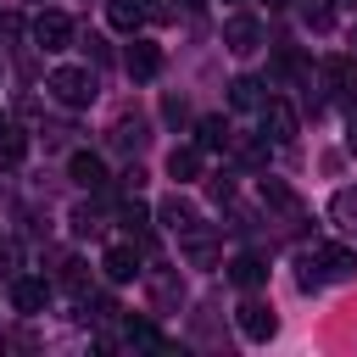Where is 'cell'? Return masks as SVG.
I'll list each match as a JSON object with an SVG mask.
<instances>
[{
    "label": "cell",
    "instance_id": "9a60e30c",
    "mask_svg": "<svg viewBox=\"0 0 357 357\" xmlns=\"http://www.w3.org/2000/svg\"><path fill=\"white\" fill-rule=\"evenodd\" d=\"M162 223H167L173 234H184V229H195V223H201V212H195V201L167 195V201H162Z\"/></svg>",
    "mask_w": 357,
    "mask_h": 357
},
{
    "label": "cell",
    "instance_id": "74e56055",
    "mask_svg": "<svg viewBox=\"0 0 357 357\" xmlns=\"http://www.w3.org/2000/svg\"><path fill=\"white\" fill-rule=\"evenodd\" d=\"M351 45H357V33H351Z\"/></svg>",
    "mask_w": 357,
    "mask_h": 357
},
{
    "label": "cell",
    "instance_id": "83f0119b",
    "mask_svg": "<svg viewBox=\"0 0 357 357\" xmlns=\"http://www.w3.org/2000/svg\"><path fill=\"white\" fill-rule=\"evenodd\" d=\"M145 218H151V212H145V201L134 195V201L123 206V223H128V229H145Z\"/></svg>",
    "mask_w": 357,
    "mask_h": 357
},
{
    "label": "cell",
    "instance_id": "7c38bea8",
    "mask_svg": "<svg viewBox=\"0 0 357 357\" xmlns=\"http://www.w3.org/2000/svg\"><path fill=\"white\" fill-rule=\"evenodd\" d=\"M178 240H184V257H190L195 268H218V240H212L201 223H195V229H184Z\"/></svg>",
    "mask_w": 357,
    "mask_h": 357
},
{
    "label": "cell",
    "instance_id": "484cf974",
    "mask_svg": "<svg viewBox=\"0 0 357 357\" xmlns=\"http://www.w3.org/2000/svg\"><path fill=\"white\" fill-rule=\"evenodd\" d=\"M301 17H307V28H318V33H324V28L335 22V11H329L324 0H307V6H301Z\"/></svg>",
    "mask_w": 357,
    "mask_h": 357
},
{
    "label": "cell",
    "instance_id": "3957f363",
    "mask_svg": "<svg viewBox=\"0 0 357 357\" xmlns=\"http://www.w3.org/2000/svg\"><path fill=\"white\" fill-rule=\"evenodd\" d=\"M318 89H324L329 100L351 106V100H357V56H324V61H318Z\"/></svg>",
    "mask_w": 357,
    "mask_h": 357
},
{
    "label": "cell",
    "instance_id": "2e32d148",
    "mask_svg": "<svg viewBox=\"0 0 357 357\" xmlns=\"http://www.w3.org/2000/svg\"><path fill=\"white\" fill-rule=\"evenodd\" d=\"M329 218H335V229H340V234H357V184L329 195Z\"/></svg>",
    "mask_w": 357,
    "mask_h": 357
},
{
    "label": "cell",
    "instance_id": "4fadbf2b",
    "mask_svg": "<svg viewBox=\"0 0 357 357\" xmlns=\"http://www.w3.org/2000/svg\"><path fill=\"white\" fill-rule=\"evenodd\" d=\"M229 279H234L240 290H257V284L268 279V262H262L257 251H240V257H229Z\"/></svg>",
    "mask_w": 357,
    "mask_h": 357
},
{
    "label": "cell",
    "instance_id": "ba28073f",
    "mask_svg": "<svg viewBox=\"0 0 357 357\" xmlns=\"http://www.w3.org/2000/svg\"><path fill=\"white\" fill-rule=\"evenodd\" d=\"M223 45H229L234 56H251V50H262V22H257V17H245V11H234V17L223 22Z\"/></svg>",
    "mask_w": 357,
    "mask_h": 357
},
{
    "label": "cell",
    "instance_id": "8fae6325",
    "mask_svg": "<svg viewBox=\"0 0 357 357\" xmlns=\"http://www.w3.org/2000/svg\"><path fill=\"white\" fill-rule=\"evenodd\" d=\"M100 268H106V279H112V284H128V279H139V273H145L134 245H112V251L100 257Z\"/></svg>",
    "mask_w": 357,
    "mask_h": 357
},
{
    "label": "cell",
    "instance_id": "30bf717a",
    "mask_svg": "<svg viewBox=\"0 0 357 357\" xmlns=\"http://www.w3.org/2000/svg\"><path fill=\"white\" fill-rule=\"evenodd\" d=\"M67 173H73V184H84V190H106V162H100L95 151H73V156H67Z\"/></svg>",
    "mask_w": 357,
    "mask_h": 357
},
{
    "label": "cell",
    "instance_id": "277c9868",
    "mask_svg": "<svg viewBox=\"0 0 357 357\" xmlns=\"http://www.w3.org/2000/svg\"><path fill=\"white\" fill-rule=\"evenodd\" d=\"M257 112H262V139H268V145H290V139L301 134V117H296V106H290V100L268 95Z\"/></svg>",
    "mask_w": 357,
    "mask_h": 357
},
{
    "label": "cell",
    "instance_id": "ffe728a7",
    "mask_svg": "<svg viewBox=\"0 0 357 357\" xmlns=\"http://www.w3.org/2000/svg\"><path fill=\"white\" fill-rule=\"evenodd\" d=\"M145 284H151V296H156L162 307H178V301H184V284H178V273H145Z\"/></svg>",
    "mask_w": 357,
    "mask_h": 357
},
{
    "label": "cell",
    "instance_id": "6da1fadb",
    "mask_svg": "<svg viewBox=\"0 0 357 357\" xmlns=\"http://www.w3.org/2000/svg\"><path fill=\"white\" fill-rule=\"evenodd\" d=\"M329 279H357V251L346 245H312L296 257V284L301 290H324Z\"/></svg>",
    "mask_w": 357,
    "mask_h": 357
},
{
    "label": "cell",
    "instance_id": "ac0fdd59",
    "mask_svg": "<svg viewBox=\"0 0 357 357\" xmlns=\"http://www.w3.org/2000/svg\"><path fill=\"white\" fill-rule=\"evenodd\" d=\"M229 134H234V128H229L223 117H201V123H195V145H201V151H229Z\"/></svg>",
    "mask_w": 357,
    "mask_h": 357
},
{
    "label": "cell",
    "instance_id": "603a6c76",
    "mask_svg": "<svg viewBox=\"0 0 357 357\" xmlns=\"http://www.w3.org/2000/svg\"><path fill=\"white\" fill-rule=\"evenodd\" d=\"M106 17H112V28H123V33H134V28L145 22V11H139L134 0H112V6H106Z\"/></svg>",
    "mask_w": 357,
    "mask_h": 357
},
{
    "label": "cell",
    "instance_id": "4dcf8cb0",
    "mask_svg": "<svg viewBox=\"0 0 357 357\" xmlns=\"http://www.w3.org/2000/svg\"><path fill=\"white\" fill-rule=\"evenodd\" d=\"M212 195H218V201H234V184H229V178L218 173V178H212Z\"/></svg>",
    "mask_w": 357,
    "mask_h": 357
},
{
    "label": "cell",
    "instance_id": "7a4b0ae2",
    "mask_svg": "<svg viewBox=\"0 0 357 357\" xmlns=\"http://www.w3.org/2000/svg\"><path fill=\"white\" fill-rule=\"evenodd\" d=\"M45 89H50L67 112H84V106L95 100V89H100V84H95V73H89V67H56V73L45 78Z\"/></svg>",
    "mask_w": 357,
    "mask_h": 357
},
{
    "label": "cell",
    "instance_id": "4316f807",
    "mask_svg": "<svg viewBox=\"0 0 357 357\" xmlns=\"http://www.w3.org/2000/svg\"><path fill=\"white\" fill-rule=\"evenodd\" d=\"M73 229H78V234H95V229H100V223H95V206H89V201H84V206H73Z\"/></svg>",
    "mask_w": 357,
    "mask_h": 357
},
{
    "label": "cell",
    "instance_id": "1f68e13d",
    "mask_svg": "<svg viewBox=\"0 0 357 357\" xmlns=\"http://www.w3.org/2000/svg\"><path fill=\"white\" fill-rule=\"evenodd\" d=\"M346 151H351V156H357V123H351V128H346Z\"/></svg>",
    "mask_w": 357,
    "mask_h": 357
},
{
    "label": "cell",
    "instance_id": "7402d4cb",
    "mask_svg": "<svg viewBox=\"0 0 357 357\" xmlns=\"http://www.w3.org/2000/svg\"><path fill=\"white\" fill-rule=\"evenodd\" d=\"M229 151H234V162H245V167H262V162H268V139H234V134H229Z\"/></svg>",
    "mask_w": 357,
    "mask_h": 357
},
{
    "label": "cell",
    "instance_id": "44dd1931",
    "mask_svg": "<svg viewBox=\"0 0 357 357\" xmlns=\"http://www.w3.org/2000/svg\"><path fill=\"white\" fill-rule=\"evenodd\" d=\"M229 100H234L240 112H257V106H262V84H257V78H234V84H229Z\"/></svg>",
    "mask_w": 357,
    "mask_h": 357
},
{
    "label": "cell",
    "instance_id": "f546056e",
    "mask_svg": "<svg viewBox=\"0 0 357 357\" xmlns=\"http://www.w3.org/2000/svg\"><path fill=\"white\" fill-rule=\"evenodd\" d=\"M11 273H17V245L0 240V279H11Z\"/></svg>",
    "mask_w": 357,
    "mask_h": 357
},
{
    "label": "cell",
    "instance_id": "5bb4252c",
    "mask_svg": "<svg viewBox=\"0 0 357 357\" xmlns=\"http://www.w3.org/2000/svg\"><path fill=\"white\" fill-rule=\"evenodd\" d=\"M167 178H178V184L201 178V145H173L167 151Z\"/></svg>",
    "mask_w": 357,
    "mask_h": 357
},
{
    "label": "cell",
    "instance_id": "e0dca14e",
    "mask_svg": "<svg viewBox=\"0 0 357 357\" xmlns=\"http://www.w3.org/2000/svg\"><path fill=\"white\" fill-rule=\"evenodd\" d=\"M262 201H268L273 212H284V218H301V201H296V190H290L284 178H262Z\"/></svg>",
    "mask_w": 357,
    "mask_h": 357
},
{
    "label": "cell",
    "instance_id": "e575fe53",
    "mask_svg": "<svg viewBox=\"0 0 357 357\" xmlns=\"http://www.w3.org/2000/svg\"><path fill=\"white\" fill-rule=\"evenodd\" d=\"M134 6H139V11H156V0H134Z\"/></svg>",
    "mask_w": 357,
    "mask_h": 357
},
{
    "label": "cell",
    "instance_id": "9c48e42d",
    "mask_svg": "<svg viewBox=\"0 0 357 357\" xmlns=\"http://www.w3.org/2000/svg\"><path fill=\"white\" fill-rule=\"evenodd\" d=\"M123 67H128V78H156L162 73V45H151V39H134L128 50H123Z\"/></svg>",
    "mask_w": 357,
    "mask_h": 357
},
{
    "label": "cell",
    "instance_id": "d6986e66",
    "mask_svg": "<svg viewBox=\"0 0 357 357\" xmlns=\"http://www.w3.org/2000/svg\"><path fill=\"white\" fill-rule=\"evenodd\" d=\"M145 139H151V134H145V117H117V123H112V145H117V151H139Z\"/></svg>",
    "mask_w": 357,
    "mask_h": 357
},
{
    "label": "cell",
    "instance_id": "836d02e7",
    "mask_svg": "<svg viewBox=\"0 0 357 357\" xmlns=\"http://www.w3.org/2000/svg\"><path fill=\"white\" fill-rule=\"evenodd\" d=\"M284 6H290V0H268V11H284Z\"/></svg>",
    "mask_w": 357,
    "mask_h": 357
},
{
    "label": "cell",
    "instance_id": "8992f818",
    "mask_svg": "<svg viewBox=\"0 0 357 357\" xmlns=\"http://www.w3.org/2000/svg\"><path fill=\"white\" fill-rule=\"evenodd\" d=\"M33 45L39 50H67L73 45V17L67 11H39L33 17Z\"/></svg>",
    "mask_w": 357,
    "mask_h": 357
},
{
    "label": "cell",
    "instance_id": "cb8c5ba5",
    "mask_svg": "<svg viewBox=\"0 0 357 357\" xmlns=\"http://www.w3.org/2000/svg\"><path fill=\"white\" fill-rule=\"evenodd\" d=\"M78 301H84V318H89V324H112V318H117V301H112V296H89V290H84Z\"/></svg>",
    "mask_w": 357,
    "mask_h": 357
},
{
    "label": "cell",
    "instance_id": "d6a6232c",
    "mask_svg": "<svg viewBox=\"0 0 357 357\" xmlns=\"http://www.w3.org/2000/svg\"><path fill=\"white\" fill-rule=\"evenodd\" d=\"M178 6H184V11H201V0H178Z\"/></svg>",
    "mask_w": 357,
    "mask_h": 357
},
{
    "label": "cell",
    "instance_id": "f1b7e54d",
    "mask_svg": "<svg viewBox=\"0 0 357 357\" xmlns=\"http://www.w3.org/2000/svg\"><path fill=\"white\" fill-rule=\"evenodd\" d=\"M0 151H6V156H11V162H17V156H22V151H28V139H22V134H11V128H6V134H0Z\"/></svg>",
    "mask_w": 357,
    "mask_h": 357
},
{
    "label": "cell",
    "instance_id": "8d00e7d4",
    "mask_svg": "<svg viewBox=\"0 0 357 357\" xmlns=\"http://www.w3.org/2000/svg\"><path fill=\"white\" fill-rule=\"evenodd\" d=\"M346 6H357V0H346Z\"/></svg>",
    "mask_w": 357,
    "mask_h": 357
},
{
    "label": "cell",
    "instance_id": "52a82bcc",
    "mask_svg": "<svg viewBox=\"0 0 357 357\" xmlns=\"http://www.w3.org/2000/svg\"><path fill=\"white\" fill-rule=\"evenodd\" d=\"M234 318H240V335H245V340H257V346H262V340H273V329H279L273 307H262V301H251V296L234 307Z\"/></svg>",
    "mask_w": 357,
    "mask_h": 357
},
{
    "label": "cell",
    "instance_id": "d4e9b609",
    "mask_svg": "<svg viewBox=\"0 0 357 357\" xmlns=\"http://www.w3.org/2000/svg\"><path fill=\"white\" fill-rule=\"evenodd\" d=\"M61 290H73V296H84V290H89V273H84V262H61Z\"/></svg>",
    "mask_w": 357,
    "mask_h": 357
},
{
    "label": "cell",
    "instance_id": "d590c367",
    "mask_svg": "<svg viewBox=\"0 0 357 357\" xmlns=\"http://www.w3.org/2000/svg\"><path fill=\"white\" fill-rule=\"evenodd\" d=\"M0 134H6V117H0Z\"/></svg>",
    "mask_w": 357,
    "mask_h": 357
},
{
    "label": "cell",
    "instance_id": "5b68a950",
    "mask_svg": "<svg viewBox=\"0 0 357 357\" xmlns=\"http://www.w3.org/2000/svg\"><path fill=\"white\" fill-rule=\"evenodd\" d=\"M11 307L17 312H45L50 307V279H39V273H11Z\"/></svg>",
    "mask_w": 357,
    "mask_h": 357
}]
</instances>
